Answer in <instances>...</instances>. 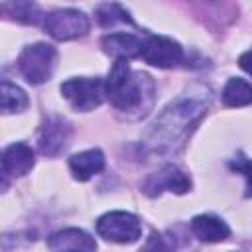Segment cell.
Listing matches in <instances>:
<instances>
[{"instance_id": "obj_1", "label": "cell", "mask_w": 252, "mask_h": 252, "mask_svg": "<svg viewBox=\"0 0 252 252\" xmlns=\"http://www.w3.org/2000/svg\"><path fill=\"white\" fill-rule=\"evenodd\" d=\"M207 106L209 94H191L177 98L175 102L165 106L163 112L156 118L150 132L146 134V146L152 152H167L175 144H181V140L189 134V128L195 126L207 112Z\"/></svg>"}, {"instance_id": "obj_2", "label": "cell", "mask_w": 252, "mask_h": 252, "mask_svg": "<svg viewBox=\"0 0 252 252\" xmlns=\"http://www.w3.org/2000/svg\"><path fill=\"white\" fill-rule=\"evenodd\" d=\"M104 94L116 110L138 118L152 108L156 85L148 73L132 71L126 59H116L104 81Z\"/></svg>"}, {"instance_id": "obj_3", "label": "cell", "mask_w": 252, "mask_h": 252, "mask_svg": "<svg viewBox=\"0 0 252 252\" xmlns=\"http://www.w3.org/2000/svg\"><path fill=\"white\" fill-rule=\"evenodd\" d=\"M57 63V51L49 43H32L26 45L18 57V69L24 75V79L32 85L45 83L55 69Z\"/></svg>"}, {"instance_id": "obj_4", "label": "cell", "mask_w": 252, "mask_h": 252, "mask_svg": "<svg viewBox=\"0 0 252 252\" xmlns=\"http://www.w3.org/2000/svg\"><path fill=\"white\" fill-rule=\"evenodd\" d=\"M59 89L65 100L81 112L94 110L104 98V83L98 77H73L61 83Z\"/></svg>"}, {"instance_id": "obj_5", "label": "cell", "mask_w": 252, "mask_h": 252, "mask_svg": "<svg viewBox=\"0 0 252 252\" xmlns=\"http://www.w3.org/2000/svg\"><path fill=\"white\" fill-rule=\"evenodd\" d=\"M96 232L108 242L132 244L142 234V222L136 215L126 211H112L96 220Z\"/></svg>"}, {"instance_id": "obj_6", "label": "cell", "mask_w": 252, "mask_h": 252, "mask_svg": "<svg viewBox=\"0 0 252 252\" xmlns=\"http://www.w3.org/2000/svg\"><path fill=\"white\" fill-rule=\"evenodd\" d=\"M43 28L53 39L69 41V39L83 37L89 32L91 24H89V18L81 10L65 8V10L49 12L43 20Z\"/></svg>"}, {"instance_id": "obj_7", "label": "cell", "mask_w": 252, "mask_h": 252, "mask_svg": "<svg viewBox=\"0 0 252 252\" xmlns=\"http://www.w3.org/2000/svg\"><path fill=\"white\" fill-rule=\"evenodd\" d=\"M140 57L159 69H169L175 67L183 61V47L163 35H148V39L142 43V53Z\"/></svg>"}, {"instance_id": "obj_8", "label": "cell", "mask_w": 252, "mask_h": 252, "mask_svg": "<svg viewBox=\"0 0 252 252\" xmlns=\"http://www.w3.org/2000/svg\"><path fill=\"white\" fill-rule=\"evenodd\" d=\"M69 138H71L69 122L65 118H61V116H47L43 126H41L39 138H37L39 152L43 156H49V158L57 156L69 144Z\"/></svg>"}, {"instance_id": "obj_9", "label": "cell", "mask_w": 252, "mask_h": 252, "mask_svg": "<svg viewBox=\"0 0 252 252\" xmlns=\"http://www.w3.org/2000/svg\"><path fill=\"white\" fill-rule=\"evenodd\" d=\"M144 189L152 197L161 193L163 189H167L171 193H177V195H183L191 189V177L183 169H179L177 165H165L161 171H158L156 175H152L146 181Z\"/></svg>"}, {"instance_id": "obj_10", "label": "cell", "mask_w": 252, "mask_h": 252, "mask_svg": "<svg viewBox=\"0 0 252 252\" xmlns=\"http://www.w3.org/2000/svg\"><path fill=\"white\" fill-rule=\"evenodd\" d=\"M49 252H96V240L81 228H63L47 238Z\"/></svg>"}, {"instance_id": "obj_11", "label": "cell", "mask_w": 252, "mask_h": 252, "mask_svg": "<svg viewBox=\"0 0 252 252\" xmlns=\"http://www.w3.org/2000/svg\"><path fill=\"white\" fill-rule=\"evenodd\" d=\"M69 169H71L75 179L87 181L104 169V154L98 148L79 152V154L69 158Z\"/></svg>"}, {"instance_id": "obj_12", "label": "cell", "mask_w": 252, "mask_h": 252, "mask_svg": "<svg viewBox=\"0 0 252 252\" xmlns=\"http://www.w3.org/2000/svg\"><path fill=\"white\" fill-rule=\"evenodd\" d=\"M191 232L203 242H222L230 236L228 224L215 215H197L191 219Z\"/></svg>"}, {"instance_id": "obj_13", "label": "cell", "mask_w": 252, "mask_h": 252, "mask_svg": "<svg viewBox=\"0 0 252 252\" xmlns=\"http://www.w3.org/2000/svg\"><path fill=\"white\" fill-rule=\"evenodd\" d=\"M142 39L134 33H108L102 37V49L116 59H132L142 53Z\"/></svg>"}, {"instance_id": "obj_14", "label": "cell", "mask_w": 252, "mask_h": 252, "mask_svg": "<svg viewBox=\"0 0 252 252\" xmlns=\"http://www.w3.org/2000/svg\"><path fill=\"white\" fill-rule=\"evenodd\" d=\"M2 159H4V167H6L8 175H16V177L30 173L35 163L33 150L24 142H16V144L8 146L6 152L2 154Z\"/></svg>"}, {"instance_id": "obj_15", "label": "cell", "mask_w": 252, "mask_h": 252, "mask_svg": "<svg viewBox=\"0 0 252 252\" xmlns=\"http://www.w3.org/2000/svg\"><path fill=\"white\" fill-rule=\"evenodd\" d=\"M30 106L28 94L10 81H0V114L24 112Z\"/></svg>"}, {"instance_id": "obj_16", "label": "cell", "mask_w": 252, "mask_h": 252, "mask_svg": "<svg viewBox=\"0 0 252 252\" xmlns=\"http://www.w3.org/2000/svg\"><path fill=\"white\" fill-rule=\"evenodd\" d=\"M220 96H222L224 106L240 108V106H248L252 102V89H250L248 81H244V79H228Z\"/></svg>"}, {"instance_id": "obj_17", "label": "cell", "mask_w": 252, "mask_h": 252, "mask_svg": "<svg viewBox=\"0 0 252 252\" xmlns=\"http://www.w3.org/2000/svg\"><path fill=\"white\" fill-rule=\"evenodd\" d=\"M96 18L102 28H112L116 24H128L134 26V20L120 4H100L96 8Z\"/></svg>"}, {"instance_id": "obj_18", "label": "cell", "mask_w": 252, "mask_h": 252, "mask_svg": "<svg viewBox=\"0 0 252 252\" xmlns=\"http://www.w3.org/2000/svg\"><path fill=\"white\" fill-rule=\"evenodd\" d=\"M6 10L10 12V16H14L22 24H37L41 16L39 6L33 2H12V4H6Z\"/></svg>"}, {"instance_id": "obj_19", "label": "cell", "mask_w": 252, "mask_h": 252, "mask_svg": "<svg viewBox=\"0 0 252 252\" xmlns=\"http://www.w3.org/2000/svg\"><path fill=\"white\" fill-rule=\"evenodd\" d=\"M138 252H171V246L167 244V240L158 234V232H152L150 238L146 240L144 248H140Z\"/></svg>"}, {"instance_id": "obj_20", "label": "cell", "mask_w": 252, "mask_h": 252, "mask_svg": "<svg viewBox=\"0 0 252 252\" xmlns=\"http://www.w3.org/2000/svg\"><path fill=\"white\" fill-rule=\"evenodd\" d=\"M10 181H8V171L4 167V159H2V154H0V193H4L8 189Z\"/></svg>"}, {"instance_id": "obj_21", "label": "cell", "mask_w": 252, "mask_h": 252, "mask_svg": "<svg viewBox=\"0 0 252 252\" xmlns=\"http://www.w3.org/2000/svg\"><path fill=\"white\" fill-rule=\"evenodd\" d=\"M246 59H248V51H246V53H244V55L240 57V67H242L244 71H248V65H246Z\"/></svg>"}]
</instances>
